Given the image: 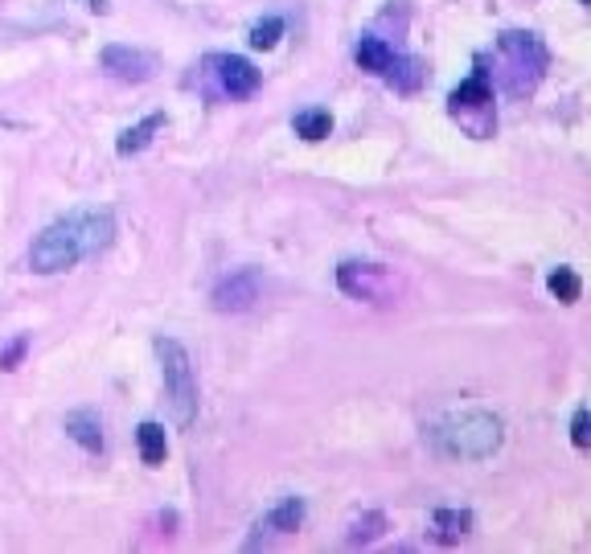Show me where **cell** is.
<instances>
[{
	"mask_svg": "<svg viewBox=\"0 0 591 554\" xmlns=\"http://www.w3.org/2000/svg\"><path fill=\"white\" fill-rule=\"evenodd\" d=\"M115 239V218L111 210H74V214L49 222L29 247V267L37 275L70 272L87 255L107 251Z\"/></svg>",
	"mask_w": 591,
	"mask_h": 554,
	"instance_id": "1",
	"label": "cell"
},
{
	"mask_svg": "<svg viewBox=\"0 0 591 554\" xmlns=\"http://www.w3.org/2000/svg\"><path fill=\"white\" fill-rule=\"evenodd\" d=\"M435 447L451 460H489L493 452L505 439V423L493 411H481V406H468V411H451L435 423L431 431Z\"/></svg>",
	"mask_w": 591,
	"mask_h": 554,
	"instance_id": "2",
	"label": "cell"
},
{
	"mask_svg": "<svg viewBox=\"0 0 591 554\" xmlns=\"http://www.w3.org/2000/svg\"><path fill=\"white\" fill-rule=\"evenodd\" d=\"M156 357H161V378H164V398L177 427H193L197 419V378L189 349L177 337H156Z\"/></svg>",
	"mask_w": 591,
	"mask_h": 554,
	"instance_id": "3",
	"label": "cell"
},
{
	"mask_svg": "<svg viewBox=\"0 0 591 554\" xmlns=\"http://www.w3.org/2000/svg\"><path fill=\"white\" fill-rule=\"evenodd\" d=\"M448 116L456 119L472 140H489V136L497 132V108H493V91H489L484 70H476L472 78H464V83L448 95Z\"/></svg>",
	"mask_w": 591,
	"mask_h": 554,
	"instance_id": "4",
	"label": "cell"
},
{
	"mask_svg": "<svg viewBox=\"0 0 591 554\" xmlns=\"http://www.w3.org/2000/svg\"><path fill=\"white\" fill-rule=\"evenodd\" d=\"M497 50H501V58L513 67V75H525V87L534 91V83H538L542 70H546V50H542L538 34H517V29H509V34L497 37Z\"/></svg>",
	"mask_w": 591,
	"mask_h": 554,
	"instance_id": "5",
	"label": "cell"
},
{
	"mask_svg": "<svg viewBox=\"0 0 591 554\" xmlns=\"http://www.w3.org/2000/svg\"><path fill=\"white\" fill-rule=\"evenodd\" d=\"M205 67L218 78V91L230 95V99H246V95L259 91V70L246 58H238V54H210Z\"/></svg>",
	"mask_w": 591,
	"mask_h": 554,
	"instance_id": "6",
	"label": "cell"
},
{
	"mask_svg": "<svg viewBox=\"0 0 591 554\" xmlns=\"http://www.w3.org/2000/svg\"><path fill=\"white\" fill-rule=\"evenodd\" d=\"M254 300H259V272H254V267H238V272H230L226 280L213 288V308H218V313H243Z\"/></svg>",
	"mask_w": 591,
	"mask_h": 554,
	"instance_id": "7",
	"label": "cell"
},
{
	"mask_svg": "<svg viewBox=\"0 0 591 554\" xmlns=\"http://www.w3.org/2000/svg\"><path fill=\"white\" fill-rule=\"evenodd\" d=\"M98 62H103L107 75L123 78V83H148V78L156 75V58L144 50H131V46H107L103 54H98Z\"/></svg>",
	"mask_w": 591,
	"mask_h": 554,
	"instance_id": "8",
	"label": "cell"
},
{
	"mask_svg": "<svg viewBox=\"0 0 591 554\" xmlns=\"http://www.w3.org/2000/svg\"><path fill=\"white\" fill-rule=\"evenodd\" d=\"M337 283H341L353 300H374L378 292L390 283V275L378 263H341L337 267Z\"/></svg>",
	"mask_w": 591,
	"mask_h": 554,
	"instance_id": "9",
	"label": "cell"
},
{
	"mask_svg": "<svg viewBox=\"0 0 591 554\" xmlns=\"http://www.w3.org/2000/svg\"><path fill=\"white\" fill-rule=\"evenodd\" d=\"M300 526H304V501L300 497H284L275 509H267V518L254 521V534L246 546H259L267 534H296Z\"/></svg>",
	"mask_w": 591,
	"mask_h": 554,
	"instance_id": "10",
	"label": "cell"
},
{
	"mask_svg": "<svg viewBox=\"0 0 591 554\" xmlns=\"http://www.w3.org/2000/svg\"><path fill=\"white\" fill-rule=\"evenodd\" d=\"M66 436L82 444L87 452H103V423L95 411H70L66 415Z\"/></svg>",
	"mask_w": 591,
	"mask_h": 554,
	"instance_id": "11",
	"label": "cell"
},
{
	"mask_svg": "<svg viewBox=\"0 0 591 554\" xmlns=\"http://www.w3.org/2000/svg\"><path fill=\"white\" fill-rule=\"evenodd\" d=\"M472 529V509H435L431 513V538L435 542H460Z\"/></svg>",
	"mask_w": 591,
	"mask_h": 554,
	"instance_id": "12",
	"label": "cell"
},
{
	"mask_svg": "<svg viewBox=\"0 0 591 554\" xmlns=\"http://www.w3.org/2000/svg\"><path fill=\"white\" fill-rule=\"evenodd\" d=\"M353 58H358V67L369 70V75H386V67L394 62V50L382 42V37L366 34V37H358V46H353Z\"/></svg>",
	"mask_w": 591,
	"mask_h": 554,
	"instance_id": "13",
	"label": "cell"
},
{
	"mask_svg": "<svg viewBox=\"0 0 591 554\" xmlns=\"http://www.w3.org/2000/svg\"><path fill=\"white\" fill-rule=\"evenodd\" d=\"M161 128H164V111H152V116H144L136 128H128V132L119 136V144H115V149H119V157H136V152H144Z\"/></svg>",
	"mask_w": 591,
	"mask_h": 554,
	"instance_id": "14",
	"label": "cell"
},
{
	"mask_svg": "<svg viewBox=\"0 0 591 554\" xmlns=\"http://www.w3.org/2000/svg\"><path fill=\"white\" fill-rule=\"evenodd\" d=\"M136 444H140V460L148 464V468H156V464H164V456H169V439H164V427L152 419H144L136 427Z\"/></svg>",
	"mask_w": 591,
	"mask_h": 554,
	"instance_id": "15",
	"label": "cell"
},
{
	"mask_svg": "<svg viewBox=\"0 0 591 554\" xmlns=\"http://www.w3.org/2000/svg\"><path fill=\"white\" fill-rule=\"evenodd\" d=\"M386 78H390L394 91H419L423 78H427V70H423V62L419 58H399V54H394V62L386 67Z\"/></svg>",
	"mask_w": 591,
	"mask_h": 554,
	"instance_id": "16",
	"label": "cell"
},
{
	"mask_svg": "<svg viewBox=\"0 0 591 554\" xmlns=\"http://www.w3.org/2000/svg\"><path fill=\"white\" fill-rule=\"evenodd\" d=\"M382 529H386V513L366 509L361 518L349 521V534H345V542H349V546H369V542H378V538H382Z\"/></svg>",
	"mask_w": 591,
	"mask_h": 554,
	"instance_id": "17",
	"label": "cell"
},
{
	"mask_svg": "<svg viewBox=\"0 0 591 554\" xmlns=\"http://www.w3.org/2000/svg\"><path fill=\"white\" fill-rule=\"evenodd\" d=\"M292 128H296V136H304V140H325V136L333 132V116H328L325 108H308L292 119Z\"/></svg>",
	"mask_w": 591,
	"mask_h": 554,
	"instance_id": "18",
	"label": "cell"
},
{
	"mask_svg": "<svg viewBox=\"0 0 591 554\" xmlns=\"http://www.w3.org/2000/svg\"><path fill=\"white\" fill-rule=\"evenodd\" d=\"M546 288H550V296H555L558 304H575V300L583 296V280L575 275V267H555L550 280H546Z\"/></svg>",
	"mask_w": 591,
	"mask_h": 554,
	"instance_id": "19",
	"label": "cell"
},
{
	"mask_svg": "<svg viewBox=\"0 0 591 554\" xmlns=\"http://www.w3.org/2000/svg\"><path fill=\"white\" fill-rule=\"evenodd\" d=\"M284 37V17H263L251 26V46L254 50H275V42Z\"/></svg>",
	"mask_w": 591,
	"mask_h": 554,
	"instance_id": "20",
	"label": "cell"
},
{
	"mask_svg": "<svg viewBox=\"0 0 591 554\" xmlns=\"http://www.w3.org/2000/svg\"><path fill=\"white\" fill-rule=\"evenodd\" d=\"M25 349H29V337H16L13 345L0 349V370H16V362L25 357Z\"/></svg>",
	"mask_w": 591,
	"mask_h": 554,
	"instance_id": "21",
	"label": "cell"
},
{
	"mask_svg": "<svg viewBox=\"0 0 591 554\" xmlns=\"http://www.w3.org/2000/svg\"><path fill=\"white\" fill-rule=\"evenodd\" d=\"M571 444L575 447H587L591 444V431H587V406H579L571 419Z\"/></svg>",
	"mask_w": 591,
	"mask_h": 554,
	"instance_id": "22",
	"label": "cell"
}]
</instances>
